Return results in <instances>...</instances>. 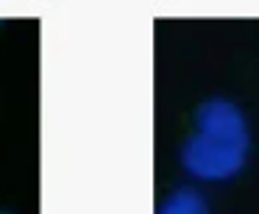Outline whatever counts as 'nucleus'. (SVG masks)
Masks as SVG:
<instances>
[{
  "label": "nucleus",
  "mask_w": 259,
  "mask_h": 214,
  "mask_svg": "<svg viewBox=\"0 0 259 214\" xmlns=\"http://www.w3.org/2000/svg\"><path fill=\"white\" fill-rule=\"evenodd\" d=\"M245 114L226 97H209L195 112V131L181 147V164L192 178L226 181L248 158Z\"/></svg>",
  "instance_id": "1"
},
{
  "label": "nucleus",
  "mask_w": 259,
  "mask_h": 214,
  "mask_svg": "<svg viewBox=\"0 0 259 214\" xmlns=\"http://www.w3.org/2000/svg\"><path fill=\"white\" fill-rule=\"evenodd\" d=\"M156 214H209V206L201 192L195 189H176L164 197Z\"/></svg>",
  "instance_id": "2"
},
{
  "label": "nucleus",
  "mask_w": 259,
  "mask_h": 214,
  "mask_svg": "<svg viewBox=\"0 0 259 214\" xmlns=\"http://www.w3.org/2000/svg\"><path fill=\"white\" fill-rule=\"evenodd\" d=\"M0 214H3V211H0Z\"/></svg>",
  "instance_id": "3"
}]
</instances>
